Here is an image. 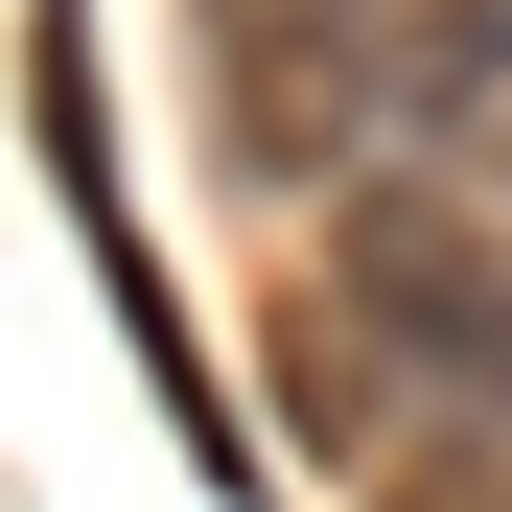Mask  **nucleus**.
I'll return each mask as SVG.
<instances>
[{
	"label": "nucleus",
	"mask_w": 512,
	"mask_h": 512,
	"mask_svg": "<svg viewBox=\"0 0 512 512\" xmlns=\"http://www.w3.org/2000/svg\"><path fill=\"white\" fill-rule=\"evenodd\" d=\"M24 94H47V163H70V210H117V163H94V24H70V0L24 24ZM94 256H117V326H140V373L187 396V443L233 466V419H210V373H187V326H163V256H140V233H94Z\"/></svg>",
	"instance_id": "3"
},
{
	"label": "nucleus",
	"mask_w": 512,
	"mask_h": 512,
	"mask_svg": "<svg viewBox=\"0 0 512 512\" xmlns=\"http://www.w3.org/2000/svg\"><path fill=\"white\" fill-rule=\"evenodd\" d=\"M326 303L373 326V373H419V396L512 419V210H489V187L373 163V187L326 210Z\"/></svg>",
	"instance_id": "1"
},
{
	"label": "nucleus",
	"mask_w": 512,
	"mask_h": 512,
	"mask_svg": "<svg viewBox=\"0 0 512 512\" xmlns=\"http://www.w3.org/2000/svg\"><path fill=\"white\" fill-rule=\"evenodd\" d=\"M443 24V0H210V94H233V163H350L373 187V94H396V47Z\"/></svg>",
	"instance_id": "2"
}]
</instances>
